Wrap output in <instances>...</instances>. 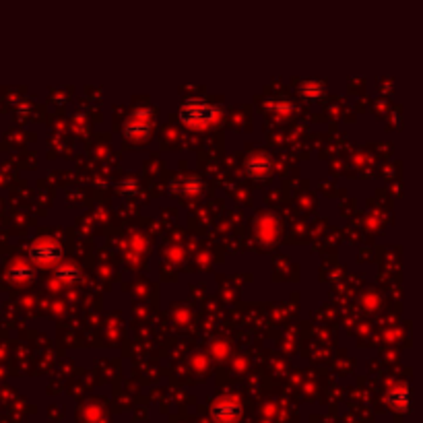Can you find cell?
Instances as JSON below:
<instances>
[{"label":"cell","instance_id":"cell-1","mask_svg":"<svg viewBox=\"0 0 423 423\" xmlns=\"http://www.w3.org/2000/svg\"><path fill=\"white\" fill-rule=\"evenodd\" d=\"M221 116V108L213 106L205 100H186L180 110H178V118L182 124L190 126V129H205L211 122H215Z\"/></svg>","mask_w":423,"mask_h":423},{"label":"cell","instance_id":"cell-2","mask_svg":"<svg viewBox=\"0 0 423 423\" xmlns=\"http://www.w3.org/2000/svg\"><path fill=\"white\" fill-rule=\"evenodd\" d=\"M244 409H242V403L232 397V395H225V397H219L213 405H211V417L213 422L217 423H238L242 417Z\"/></svg>","mask_w":423,"mask_h":423},{"label":"cell","instance_id":"cell-3","mask_svg":"<svg viewBox=\"0 0 423 423\" xmlns=\"http://www.w3.org/2000/svg\"><path fill=\"white\" fill-rule=\"evenodd\" d=\"M62 254H64L62 246H60L58 242H52V240L37 242V244H33V246L29 248L31 261L41 263V265H46V263H56V261L62 258Z\"/></svg>","mask_w":423,"mask_h":423},{"label":"cell","instance_id":"cell-4","mask_svg":"<svg viewBox=\"0 0 423 423\" xmlns=\"http://www.w3.org/2000/svg\"><path fill=\"white\" fill-rule=\"evenodd\" d=\"M246 173L254 180H267L273 173V157L267 153H254L246 161Z\"/></svg>","mask_w":423,"mask_h":423},{"label":"cell","instance_id":"cell-5","mask_svg":"<svg viewBox=\"0 0 423 423\" xmlns=\"http://www.w3.org/2000/svg\"><path fill=\"white\" fill-rule=\"evenodd\" d=\"M151 110H137L131 114V118L126 120L124 124V133L126 137H133V139H141V137H147L151 133Z\"/></svg>","mask_w":423,"mask_h":423},{"label":"cell","instance_id":"cell-6","mask_svg":"<svg viewBox=\"0 0 423 423\" xmlns=\"http://www.w3.org/2000/svg\"><path fill=\"white\" fill-rule=\"evenodd\" d=\"M167 188L176 196H180V194L182 196H194V194H200L203 180L198 176H180V178H173Z\"/></svg>","mask_w":423,"mask_h":423},{"label":"cell","instance_id":"cell-7","mask_svg":"<svg viewBox=\"0 0 423 423\" xmlns=\"http://www.w3.org/2000/svg\"><path fill=\"white\" fill-rule=\"evenodd\" d=\"M386 403L397 413H405L409 409V388H407V384H399V386L391 388L386 393Z\"/></svg>","mask_w":423,"mask_h":423},{"label":"cell","instance_id":"cell-8","mask_svg":"<svg viewBox=\"0 0 423 423\" xmlns=\"http://www.w3.org/2000/svg\"><path fill=\"white\" fill-rule=\"evenodd\" d=\"M326 91V83L320 79H303L297 83V93L303 100H320Z\"/></svg>","mask_w":423,"mask_h":423},{"label":"cell","instance_id":"cell-9","mask_svg":"<svg viewBox=\"0 0 423 423\" xmlns=\"http://www.w3.org/2000/svg\"><path fill=\"white\" fill-rule=\"evenodd\" d=\"M265 110L285 116V114H293L297 110V106L291 100H287V97H277V100H267L265 102Z\"/></svg>","mask_w":423,"mask_h":423},{"label":"cell","instance_id":"cell-10","mask_svg":"<svg viewBox=\"0 0 423 423\" xmlns=\"http://www.w3.org/2000/svg\"><path fill=\"white\" fill-rule=\"evenodd\" d=\"M56 277L60 281L66 283H77L81 281V269L73 263H64V265H58L56 267Z\"/></svg>","mask_w":423,"mask_h":423},{"label":"cell","instance_id":"cell-11","mask_svg":"<svg viewBox=\"0 0 423 423\" xmlns=\"http://www.w3.org/2000/svg\"><path fill=\"white\" fill-rule=\"evenodd\" d=\"M139 188H141V184H139V180H135V178L122 180V182L118 184V192H120L122 196H135V194H139Z\"/></svg>","mask_w":423,"mask_h":423},{"label":"cell","instance_id":"cell-12","mask_svg":"<svg viewBox=\"0 0 423 423\" xmlns=\"http://www.w3.org/2000/svg\"><path fill=\"white\" fill-rule=\"evenodd\" d=\"M8 275H10L12 279H29V277H33V271L27 269V267H17V269H10Z\"/></svg>","mask_w":423,"mask_h":423}]
</instances>
